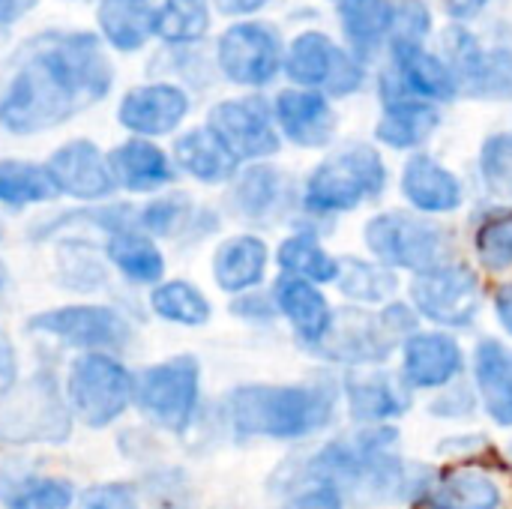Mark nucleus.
Here are the masks:
<instances>
[{
  "instance_id": "nucleus-1",
  "label": "nucleus",
  "mask_w": 512,
  "mask_h": 509,
  "mask_svg": "<svg viewBox=\"0 0 512 509\" xmlns=\"http://www.w3.org/2000/svg\"><path fill=\"white\" fill-rule=\"evenodd\" d=\"M114 81L111 60L90 33H54L27 48L0 93V126L33 135L99 102Z\"/></svg>"
},
{
  "instance_id": "nucleus-2",
  "label": "nucleus",
  "mask_w": 512,
  "mask_h": 509,
  "mask_svg": "<svg viewBox=\"0 0 512 509\" xmlns=\"http://www.w3.org/2000/svg\"><path fill=\"white\" fill-rule=\"evenodd\" d=\"M225 417L240 438L300 441L336 420L327 384H249L225 396Z\"/></svg>"
},
{
  "instance_id": "nucleus-3",
  "label": "nucleus",
  "mask_w": 512,
  "mask_h": 509,
  "mask_svg": "<svg viewBox=\"0 0 512 509\" xmlns=\"http://www.w3.org/2000/svg\"><path fill=\"white\" fill-rule=\"evenodd\" d=\"M387 183L390 171L378 147L348 144L315 165V171L306 177L303 207L321 219L342 216L366 201H378L387 192Z\"/></svg>"
},
{
  "instance_id": "nucleus-4",
  "label": "nucleus",
  "mask_w": 512,
  "mask_h": 509,
  "mask_svg": "<svg viewBox=\"0 0 512 509\" xmlns=\"http://www.w3.org/2000/svg\"><path fill=\"white\" fill-rule=\"evenodd\" d=\"M366 249L387 270H408L414 276L435 273L456 261L453 234L420 213L411 210H384L372 216L363 228Z\"/></svg>"
},
{
  "instance_id": "nucleus-5",
  "label": "nucleus",
  "mask_w": 512,
  "mask_h": 509,
  "mask_svg": "<svg viewBox=\"0 0 512 509\" xmlns=\"http://www.w3.org/2000/svg\"><path fill=\"white\" fill-rule=\"evenodd\" d=\"M282 72L294 87L318 90L327 99L354 96L366 84V66L324 30L297 33L285 45Z\"/></svg>"
},
{
  "instance_id": "nucleus-6",
  "label": "nucleus",
  "mask_w": 512,
  "mask_h": 509,
  "mask_svg": "<svg viewBox=\"0 0 512 509\" xmlns=\"http://www.w3.org/2000/svg\"><path fill=\"white\" fill-rule=\"evenodd\" d=\"M444 63L450 66L459 96L477 102H507L512 99V48L483 45L477 33L465 24H450L441 33Z\"/></svg>"
},
{
  "instance_id": "nucleus-7",
  "label": "nucleus",
  "mask_w": 512,
  "mask_h": 509,
  "mask_svg": "<svg viewBox=\"0 0 512 509\" xmlns=\"http://www.w3.org/2000/svg\"><path fill=\"white\" fill-rule=\"evenodd\" d=\"M66 396L81 423H87L90 429H102L123 417V411L135 399V381L114 357L93 351L72 363Z\"/></svg>"
},
{
  "instance_id": "nucleus-8",
  "label": "nucleus",
  "mask_w": 512,
  "mask_h": 509,
  "mask_svg": "<svg viewBox=\"0 0 512 509\" xmlns=\"http://www.w3.org/2000/svg\"><path fill=\"white\" fill-rule=\"evenodd\" d=\"M411 309L441 330H465L483 309V282L474 267L453 261L435 273L411 279Z\"/></svg>"
},
{
  "instance_id": "nucleus-9",
  "label": "nucleus",
  "mask_w": 512,
  "mask_h": 509,
  "mask_svg": "<svg viewBox=\"0 0 512 509\" xmlns=\"http://www.w3.org/2000/svg\"><path fill=\"white\" fill-rule=\"evenodd\" d=\"M381 102L423 99L432 105H450L459 99V84L444 57L426 45H390L387 63L378 72Z\"/></svg>"
},
{
  "instance_id": "nucleus-10",
  "label": "nucleus",
  "mask_w": 512,
  "mask_h": 509,
  "mask_svg": "<svg viewBox=\"0 0 512 509\" xmlns=\"http://www.w3.org/2000/svg\"><path fill=\"white\" fill-rule=\"evenodd\" d=\"M198 381H201L198 360L174 357L138 375L135 402L162 429L183 435L198 411Z\"/></svg>"
},
{
  "instance_id": "nucleus-11",
  "label": "nucleus",
  "mask_w": 512,
  "mask_h": 509,
  "mask_svg": "<svg viewBox=\"0 0 512 509\" xmlns=\"http://www.w3.org/2000/svg\"><path fill=\"white\" fill-rule=\"evenodd\" d=\"M399 342L402 339L390 330L384 315L366 309H339L333 312V324L327 336L312 351L348 369H369V366H384L396 354Z\"/></svg>"
},
{
  "instance_id": "nucleus-12",
  "label": "nucleus",
  "mask_w": 512,
  "mask_h": 509,
  "mask_svg": "<svg viewBox=\"0 0 512 509\" xmlns=\"http://www.w3.org/2000/svg\"><path fill=\"white\" fill-rule=\"evenodd\" d=\"M219 69L240 87H267L285 60V42L267 21H240L228 27L216 45Z\"/></svg>"
},
{
  "instance_id": "nucleus-13",
  "label": "nucleus",
  "mask_w": 512,
  "mask_h": 509,
  "mask_svg": "<svg viewBox=\"0 0 512 509\" xmlns=\"http://www.w3.org/2000/svg\"><path fill=\"white\" fill-rule=\"evenodd\" d=\"M207 129L234 153L237 162L267 159L282 147L273 120V105H267V99L261 96H240V99L219 102L207 117Z\"/></svg>"
},
{
  "instance_id": "nucleus-14",
  "label": "nucleus",
  "mask_w": 512,
  "mask_h": 509,
  "mask_svg": "<svg viewBox=\"0 0 512 509\" xmlns=\"http://www.w3.org/2000/svg\"><path fill=\"white\" fill-rule=\"evenodd\" d=\"M33 333H45L54 336L66 345L75 348H90L102 351V348H123L132 339V327L129 321L108 309V306H63V309H51L42 312L36 318H30L27 324Z\"/></svg>"
},
{
  "instance_id": "nucleus-15",
  "label": "nucleus",
  "mask_w": 512,
  "mask_h": 509,
  "mask_svg": "<svg viewBox=\"0 0 512 509\" xmlns=\"http://www.w3.org/2000/svg\"><path fill=\"white\" fill-rule=\"evenodd\" d=\"M342 393L348 399L351 420L360 426H390V420L405 417L414 405V393L405 378L381 366L348 369Z\"/></svg>"
},
{
  "instance_id": "nucleus-16",
  "label": "nucleus",
  "mask_w": 512,
  "mask_h": 509,
  "mask_svg": "<svg viewBox=\"0 0 512 509\" xmlns=\"http://www.w3.org/2000/svg\"><path fill=\"white\" fill-rule=\"evenodd\" d=\"M465 372V351L447 330H417L402 342V378L411 390H444Z\"/></svg>"
},
{
  "instance_id": "nucleus-17",
  "label": "nucleus",
  "mask_w": 512,
  "mask_h": 509,
  "mask_svg": "<svg viewBox=\"0 0 512 509\" xmlns=\"http://www.w3.org/2000/svg\"><path fill=\"white\" fill-rule=\"evenodd\" d=\"M273 120L279 135L303 150H321L336 138L339 117L333 102L318 90L285 87L273 99Z\"/></svg>"
},
{
  "instance_id": "nucleus-18",
  "label": "nucleus",
  "mask_w": 512,
  "mask_h": 509,
  "mask_svg": "<svg viewBox=\"0 0 512 509\" xmlns=\"http://www.w3.org/2000/svg\"><path fill=\"white\" fill-rule=\"evenodd\" d=\"M45 171L57 192L72 195L78 201H102L117 189L108 159L99 153L96 144H90L84 138L69 141L60 150H54Z\"/></svg>"
},
{
  "instance_id": "nucleus-19",
  "label": "nucleus",
  "mask_w": 512,
  "mask_h": 509,
  "mask_svg": "<svg viewBox=\"0 0 512 509\" xmlns=\"http://www.w3.org/2000/svg\"><path fill=\"white\" fill-rule=\"evenodd\" d=\"M0 435L9 441H63L69 435V417L57 402L51 381H33L24 387V396L3 408Z\"/></svg>"
},
{
  "instance_id": "nucleus-20",
  "label": "nucleus",
  "mask_w": 512,
  "mask_h": 509,
  "mask_svg": "<svg viewBox=\"0 0 512 509\" xmlns=\"http://www.w3.org/2000/svg\"><path fill=\"white\" fill-rule=\"evenodd\" d=\"M399 189L405 201L414 207V213L420 216H447L465 204L462 180L444 162H438L432 153L423 150L405 162Z\"/></svg>"
},
{
  "instance_id": "nucleus-21",
  "label": "nucleus",
  "mask_w": 512,
  "mask_h": 509,
  "mask_svg": "<svg viewBox=\"0 0 512 509\" xmlns=\"http://www.w3.org/2000/svg\"><path fill=\"white\" fill-rule=\"evenodd\" d=\"M189 111V96L174 84H144L123 96L117 108L120 126L135 135H168Z\"/></svg>"
},
{
  "instance_id": "nucleus-22",
  "label": "nucleus",
  "mask_w": 512,
  "mask_h": 509,
  "mask_svg": "<svg viewBox=\"0 0 512 509\" xmlns=\"http://www.w3.org/2000/svg\"><path fill=\"white\" fill-rule=\"evenodd\" d=\"M381 117L375 123V141L390 150H414L420 153L423 144L432 141V135L444 123L441 105L423 102V99H393L381 102Z\"/></svg>"
},
{
  "instance_id": "nucleus-23",
  "label": "nucleus",
  "mask_w": 512,
  "mask_h": 509,
  "mask_svg": "<svg viewBox=\"0 0 512 509\" xmlns=\"http://www.w3.org/2000/svg\"><path fill=\"white\" fill-rule=\"evenodd\" d=\"M339 27L345 36V48L363 66H369L372 60L387 54L393 33V0H342Z\"/></svg>"
},
{
  "instance_id": "nucleus-24",
  "label": "nucleus",
  "mask_w": 512,
  "mask_h": 509,
  "mask_svg": "<svg viewBox=\"0 0 512 509\" xmlns=\"http://www.w3.org/2000/svg\"><path fill=\"white\" fill-rule=\"evenodd\" d=\"M474 393L492 423L512 429V351L501 339H480L474 348Z\"/></svg>"
},
{
  "instance_id": "nucleus-25",
  "label": "nucleus",
  "mask_w": 512,
  "mask_h": 509,
  "mask_svg": "<svg viewBox=\"0 0 512 509\" xmlns=\"http://www.w3.org/2000/svg\"><path fill=\"white\" fill-rule=\"evenodd\" d=\"M273 303H276V312L288 318V324L294 327L297 339L306 348L321 345V339L327 336L333 324V309L318 285L294 279V276H282L273 288Z\"/></svg>"
},
{
  "instance_id": "nucleus-26",
  "label": "nucleus",
  "mask_w": 512,
  "mask_h": 509,
  "mask_svg": "<svg viewBox=\"0 0 512 509\" xmlns=\"http://www.w3.org/2000/svg\"><path fill=\"white\" fill-rule=\"evenodd\" d=\"M108 168L117 186L129 192H153L174 180L171 159L150 141L132 138L108 153Z\"/></svg>"
},
{
  "instance_id": "nucleus-27",
  "label": "nucleus",
  "mask_w": 512,
  "mask_h": 509,
  "mask_svg": "<svg viewBox=\"0 0 512 509\" xmlns=\"http://www.w3.org/2000/svg\"><path fill=\"white\" fill-rule=\"evenodd\" d=\"M267 258L270 252L261 237H231L213 255V279L225 294H246L249 288L264 282Z\"/></svg>"
},
{
  "instance_id": "nucleus-28",
  "label": "nucleus",
  "mask_w": 512,
  "mask_h": 509,
  "mask_svg": "<svg viewBox=\"0 0 512 509\" xmlns=\"http://www.w3.org/2000/svg\"><path fill=\"white\" fill-rule=\"evenodd\" d=\"M234 210L249 222H273L288 204V180L273 165H249L231 189Z\"/></svg>"
},
{
  "instance_id": "nucleus-29",
  "label": "nucleus",
  "mask_w": 512,
  "mask_h": 509,
  "mask_svg": "<svg viewBox=\"0 0 512 509\" xmlns=\"http://www.w3.org/2000/svg\"><path fill=\"white\" fill-rule=\"evenodd\" d=\"M504 495L492 474L480 468H453L426 495L423 509H501Z\"/></svg>"
},
{
  "instance_id": "nucleus-30",
  "label": "nucleus",
  "mask_w": 512,
  "mask_h": 509,
  "mask_svg": "<svg viewBox=\"0 0 512 509\" xmlns=\"http://www.w3.org/2000/svg\"><path fill=\"white\" fill-rule=\"evenodd\" d=\"M174 159L186 174H192L201 183H225L240 168L234 153L207 126L180 135L174 144Z\"/></svg>"
},
{
  "instance_id": "nucleus-31",
  "label": "nucleus",
  "mask_w": 512,
  "mask_h": 509,
  "mask_svg": "<svg viewBox=\"0 0 512 509\" xmlns=\"http://www.w3.org/2000/svg\"><path fill=\"white\" fill-rule=\"evenodd\" d=\"M96 18H99L102 36L114 48L135 51L150 39L156 9L150 6V0H102Z\"/></svg>"
},
{
  "instance_id": "nucleus-32",
  "label": "nucleus",
  "mask_w": 512,
  "mask_h": 509,
  "mask_svg": "<svg viewBox=\"0 0 512 509\" xmlns=\"http://www.w3.org/2000/svg\"><path fill=\"white\" fill-rule=\"evenodd\" d=\"M108 258L111 264L138 285H153L165 273V258L159 246L144 237L138 228H126L108 237Z\"/></svg>"
},
{
  "instance_id": "nucleus-33",
  "label": "nucleus",
  "mask_w": 512,
  "mask_h": 509,
  "mask_svg": "<svg viewBox=\"0 0 512 509\" xmlns=\"http://www.w3.org/2000/svg\"><path fill=\"white\" fill-rule=\"evenodd\" d=\"M339 291L363 306H387L393 303L399 291V276L378 261H363V258H339V276H336Z\"/></svg>"
},
{
  "instance_id": "nucleus-34",
  "label": "nucleus",
  "mask_w": 512,
  "mask_h": 509,
  "mask_svg": "<svg viewBox=\"0 0 512 509\" xmlns=\"http://www.w3.org/2000/svg\"><path fill=\"white\" fill-rule=\"evenodd\" d=\"M276 258H279L282 276H294L312 285H327V282H336L339 276V258H333L312 234H294L282 240Z\"/></svg>"
},
{
  "instance_id": "nucleus-35",
  "label": "nucleus",
  "mask_w": 512,
  "mask_h": 509,
  "mask_svg": "<svg viewBox=\"0 0 512 509\" xmlns=\"http://www.w3.org/2000/svg\"><path fill=\"white\" fill-rule=\"evenodd\" d=\"M210 30V6L207 0H162L156 9L153 33L171 45L198 42Z\"/></svg>"
},
{
  "instance_id": "nucleus-36",
  "label": "nucleus",
  "mask_w": 512,
  "mask_h": 509,
  "mask_svg": "<svg viewBox=\"0 0 512 509\" xmlns=\"http://www.w3.org/2000/svg\"><path fill=\"white\" fill-rule=\"evenodd\" d=\"M54 195H57V189H54L45 165L0 159V204L27 207V204H42Z\"/></svg>"
},
{
  "instance_id": "nucleus-37",
  "label": "nucleus",
  "mask_w": 512,
  "mask_h": 509,
  "mask_svg": "<svg viewBox=\"0 0 512 509\" xmlns=\"http://www.w3.org/2000/svg\"><path fill=\"white\" fill-rule=\"evenodd\" d=\"M150 306L159 318L165 321H174V324H183V327H201L210 321V303L207 297L189 285V282H165L159 285L153 294H150Z\"/></svg>"
},
{
  "instance_id": "nucleus-38",
  "label": "nucleus",
  "mask_w": 512,
  "mask_h": 509,
  "mask_svg": "<svg viewBox=\"0 0 512 509\" xmlns=\"http://www.w3.org/2000/svg\"><path fill=\"white\" fill-rule=\"evenodd\" d=\"M474 252L489 273L512 270V210L492 213L477 225Z\"/></svg>"
},
{
  "instance_id": "nucleus-39",
  "label": "nucleus",
  "mask_w": 512,
  "mask_h": 509,
  "mask_svg": "<svg viewBox=\"0 0 512 509\" xmlns=\"http://www.w3.org/2000/svg\"><path fill=\"white\" fill-rule=\"evenodd\" d=\"M480 180L495 201L512 204V132H495L483 141Z\"/></svg>"
},
{
  "instance_id": "nucleus-40",
  "label": "nucleus",
  "mask_w": 512,
  "mask_h": 509,
  "mask_svg": "<svg viewBox=\"0 0 512 509\" xmlns=\"http://www.w3.org/2000/svg\"><path fill=\"white\" fill-rule=\"evenodd\" d=\"M432 27H435V15L426 0H393L390 45H426Z\"/></svg>"
},
{
  "instance_id": "nucleus-41",
  "label": "nucleus",
  "mask_w": 512,
  "mask_h": 509,
  "mask_svg": "<svg viewBox=\"0 0 512 509\" xmlns=\"http://www.w3.org/2000/svg\"><path fill=\"white\" fill-rule=\"evenodd\" d=\"M195 207L189 198L183 195H165V198H156L150 201L147 207L138 210V228L150 231V234H159V237H168V234H177L189 219H192Z\"/></svg>"
},
{
  "instance_id": "nucleus-42",
  "label": "nucleus",
  "mask_w": 512,
  "mask_h": 509,
  "mask_svg": "<svg viewBox=\"0 0 512 509\" xmlns=\"http://www.w3.org/2000/svg\"><path fill=\"white\" fill-rule=\"evenodd\" d=\"M12 509H69L72 507V489L63 480H33L30 486H21L12 498Z\"/></svg>"
},
{
  "instance_id": "nucleus-43",
  "label": "nucleus",
  "mask_w": 512,
  "mask_h": 509,
  "mask_svg": "<svg viewBox=\"0 0 512 509\" xmlns=\"http://www.w3.org/2000/svg\"><path fill=\"white\" fill-rule=\"evenodd\" d=\"M72 509H141L138 498L132 495L129 486L123 483H102V486H90L78 504Z\"/></svg>"
},
{
  "instance_id": "nucleus-44",
  "label": "nucleus",
  "mask_w": 512,
  "mask_h": 509,
  "mask_svg": "<svg viewBox=\"0 0 512 509\" xmlns=\"http://www.w3.org/2000/svg\"><path fill=\"white\" fill-rule=\"evenodd\" d=\"M474 408H477V393L471 387H465V384H450L429 405V414L441 417V420H465V417L474 414Z\"/></svg>"
},
{
  "instance_id": "nucleus-45",
  "label": "nucleus",
  "mask_w": 512,
  "mask_h": 509,
  "mask_svg": "<svg viewBox=\"0 0 512 509\" xmlns=\"http://www.w3.org/2000/svg\"><path fill=\"white\" fill-rule=\"evenodd\" d=\"M285 509H345V501L330 486H309V489L297 492Z\"/></svg>"
},
{
  "instance_id": "nucleus-46",
  "label": "nucleus",
  "mask_w": 512,
  "mask_h": 509,
  "mask_svg": "<svg viewBox=\"0 0 512 509\" xmlns=\"http://www.w3.org/2000/svg\"><path fill=\"white\" fill-rule=\"evenodd\" d=\"M492 0H444V12L450 15L453 24H471L474 18H480L489 9Z\"/></svg>"
},
{
  "instance_id": "nucleus-47",
  "label": "nucleus",
  "mask_w": 512,
  "mask_h": 509,
  "mask_svg": "<svg viewBox=\"0 0 512 509\" xmlns=\"http://www.w3.org/2000/svg\"><path fill=\"white\" fill-rule=\"evenodd\" d=\"M15 378H18L15 351H12V342L6 339V333L0 330V396L15 387Z\"/></svg>"
},
{
  "instance_id": "nucleus-48",
  "label": "nucleus",
  "mask_w": 512,
  "mask_h": 509,
  "mask_svg": "<svg viewBox=\"0 0 512 509\" xmlns=\"http://www.w3.org/2000/svg\"><path fill=\"white\" fill-rule=\"evenodd\" d=\"M234 312L243 315V318L270 321V318L276 315V303H273V300H264L261 294H252V297H243L240 303H234Z\"/></svg>"
},
{
  "instance_id": "nucleus-49",
  "label": "nucleus",
  "mask_w": 512,
  "mask_h": 509,
  "mask_svg": "<svg viewBox=\"0 0 512 509\" xmlns=\"http://www.w3.org/2000/svg\"><path fill=\"white\" fill-rule=\"evenodd\" d=\"M273 0H213V6L222 15H255L264 6H270Z\"/></svg>"
},
{
  "instance_id": "nucleus-50",
  "label": "nucleus",
  "mask_w": 512,
  "mask_h": 509,
  "mask_svg": "<svg viewBox=\"0 0 512 509\" xmlns=\"http://www.w3.org/2000/svg\"><path fill=\"white\" fill-rule=\"evenodd\" d=\"M495 318L512 336V282L504 285V288H498V294H495Z\"/></svg>"
},
{
  "instance_id": "nucleus-51",
  "label": "nucleus",
  "mask_w": 512,
  "mask_h": 509,
  "mask_svg": "<svg viewBox=\"0 0 512 509\" xmlns=\"http://www.w3.org/2000/svg\"><path fill=\"white\" fill-rule=\"evenodd\" d=\"M36 6V0H0V24H15L18 18H24L30 9Z\"/></svg>"
},
{
  "instance_id": "nucleus-52",
  "label": "nucleus",
  "mask_w": 512,
  "mask_h": 509,
  "mask_svg": "<svg viewBox=\"0 0 512 509\" xmlns=\"http://www.w3.org/2000/svg\"><path fill=\"white\" fill-rule=\"evenodd\" d=\"M0 288H3V264H0Z\"/></svg>"
},
{
  "instance_id": "nucleus-53",
  "label": "nucleus",
  "mask_w": 512,
  "mask_h": 509,
  "mask_svg": "<svg viewBox=\"0 0 512 509\" xmlns=\"http://www.w3.org/2000/svg\"><path fill=\"white\" fill-rule=\"evenodd\" d=\"M507 456H510V462H512V441H510V447H507Z\"/></svg>"
},
{
  "instance_id": "nucleus-54",
  "label": "nucleus",
  "mask_w": 512,
  "mask_h": 509,
  "mask_svg": "<svg viewBox=\"0 0 512 509\" xmlns=\"http://www.w3.org/2000/svg\"><path fill=\"white\" fill-rule=\"evenodd\" d=\"M0 237H3V225H0Z\"/></svg>"
},
{
  "instance_id": "nucleus-55",
  "label": "nucleus",
  "mask_w": 512,
  "mask_h": 509,
  "mask_svg": "<svg viewBox=\"0 0 512 509\" xmlns=\"http://www.w3.org/2000/svg\"><path fill=\"white\" fill-rule=\"evenodd\" d=\"M333 3H336V6H339V3H342V0H333Z\"/></svg>"
}]
</instances>
